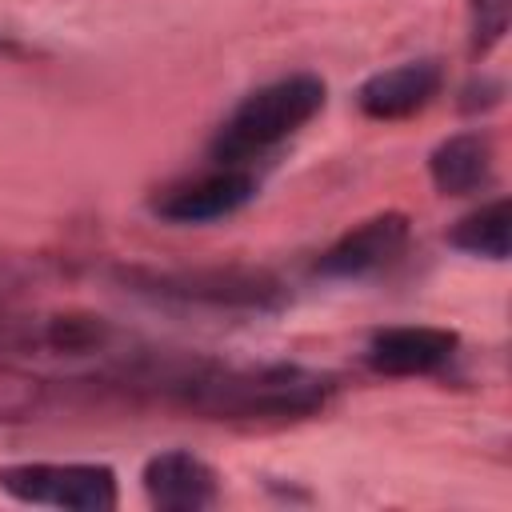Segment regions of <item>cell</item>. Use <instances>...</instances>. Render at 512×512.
I'll return each mask as SVG.
<instances>
[{"label": "cell", "instance_id": "cell-1", "mask_svg": "<svg viewBox=\"0 0 512 512\" xmlns=\"http://www.w3.org/2000/svg\"><path fill=\"white\" fill-rule=\"evenodd\" d=\"M324 108V80L312 72H292L272 84L248 92L228 120L216 128L208 152L220 164L252 168L260 156L276 152L288 136H296L316 112Z\"/></svg>", "mask_w": 512, "mask_h": 512}, {"label": "cell", "instance_id": "cell-2", "mask_svg": "<svg viewBox=\"0 0 512 512\" xmlns=\"http://www.w3.org/2000/svg\"><path fill=\"white\" fill-rule=\"evenodd\" d=\"M0 492L64 512H108L116 508V472L108 464H76V460H20L0 468Z\"/></svg>", "mask_w": 512, "mask_h": 512}, {"label": "cell", "instance_id": "cell-3", "mask_svg": "<svg viewBox=\"0 0 512 512\" xmlns=\"http://www.w3.org/2000/svg\"><path fill=\"white\" fill-rule=\"evenodd\" d=\"M252 196H256L252 168L212 160V168L160 188V196L152 200V212L168 224H212V220L240 212Z\"/></svg>", "mask_w": 512, "mask_h": 512}, {"label": "cell", "instance_id": "cell-4", "mask_svg": "<svg viewBox=\"0 0 512 512\" xmlns=\"http://www.w3.org/2000/svg\"><path fill=\"white\" fill-rule=\"evenodd\" d=\"M408 244V220L400 212H380L372 220H360L356 228H348L320 260L316 272L320 276H336V280H356V276H372L380 268H388Z\"/></svg>", "mask_w": 512, "mask_h": 512}, {"label": "cell", "instance_id": "cell-5", "mask_svg": "<svg viewBox=\"0 0 512 512\" xmlns=\"http://www.w3.org/2000/svg\"><path fill=\"white\" fill-rule=\"evenodd\" d=\"M144 496L152 508L164 512H200L212 508L220 500V476L212 464H204L200 456L184 452V448H168L156 452L144 472H140Z\"/></svg>", "mask_w": 512, "mask_h": 512}, {"label": "cell", "instance_id": "cell-6", "mask_svg": "<svg viewBox=\"0 0 512 512\" xmlns=\"http://www.w3.org/2000/svg\"><path fill=\"white\" fill-rule=\"evenodd\" d=\"M440 84H444V68L436 60H404L396 68L368 76L356 92V104L368 120H404L428 108Z\"/></svg>", "mask_w": 512, "mask_h": 512}, {"label": "cell", "instance_id": "cell-7", "mask_svg": "<svg viewBox=\"0 0 512 512\" xmlns=\"http://www.w3.org/2000/svg\"><path fill=\"white\" fill-rule=\"evenodd\" d=\"M456 332L432 324L380 328L368 340V364L384 376H428L456 356Z\"/></svg>", "mask_w": 512, "mask_h": 512}, {"label": "cell", "instance_id": "cell-8", "mask_svg": "<svg viewBox=\"0 0 512 512\" xmlns=\"http://www.w3.org/2000/svg\"><path fill=\"white\" fill-rule=\"evenodd\" d=\"M432 184L444 196H468L480 192L492 180V144L480 132H460L448 136L432 156H428Z\"/></svg>", "mask_w": 512, "mask_h": 512}, {"label": "cell", "instance_id": "cell-9", "mask_svg": "<svg viewBox=\"0 0 512 512\" xmlns=\"http://www.w3.org/2000/svg\"><path fill=\"white\" fill-rule=\"evenodd\" d=\"M508 224H512V208L504 196L480 204L476 212H468L456 228H452V244L472 252V256H488V260H504L508 256Z\"/></svg>", "mask_w": 512, "mask_h": 512}, {"label": "cell", "instance_id": "cell-10", "mask_svg": "<svg viewBox=\"0 0 512 512\" xmlns=\"http://www.w3.org/2000/svg\"><path fill=\"white\" fill-rule=\"evenodd\" d=\"M476 8V44L492 48L504 36V20H508V0H472Z\"/></svg>", "mask_w": 512, "mask_h": 512}]
</instances>
